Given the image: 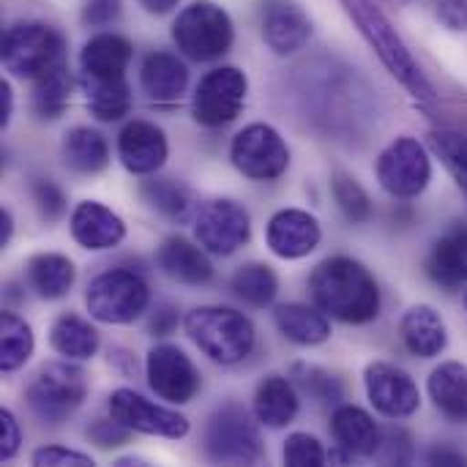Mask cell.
Returning a JSON list of instances; mask_svg holds the SVG:
<instances>
[{
    "label": "cell",
    "mask_w": 467,
    "mask_h": 467,
    "mask_svg": "<svg viewBox=\"0 0 467 467\" xmlns=\"http://www.w3.org/2000/svg\"><path fill=\"white\" fill-rule=\"evenodd\" d=\"M315 304L348 326H364L380 312V290L375 276L350 257H331L309 276Z\"/></svg>",
    "instance_id": "obj_1"
},
{
    "label": "cell",
    "mask_w": 467,
    "mask_h": 467,
    "mask_svg": "<svg viewBox=\"0 0 467 467\" xmlns=\"http://www.w3.org/2000/svg\"><path fill=\"white\" fill-rule=\"evenodd\" d=\"M342 5L350 14V19L358 25L361 36L369 41V47L378 52L383 66L391 71V77H397L410 90V96L416 101L432 104L435 90H432L430 79L424 77L421 66L416 63L413 52L408 49V44L397 33V27L389 22V16L372 0H342Z\"/></svg>",
    "instance_id": "obj_2"
},
{
    "label": "cell",
    "mask_w": 467,
    "mask_h": 467,
    "mask_svg": "<svg viewBox=\"0 0 467 467\" xmlns=\"http://www.w3.org/2000/svg\"><path fill=\"white\" fill-rule=\"evenodd\" d=\"M189 339L216 364H238L254 348V326L246 315L224 306H197L186 315Z\"/></svg>",
    "instance_id": "obj_3"
},
{
    "label": "cell",
    "mask_w": 467,
    "mask_h": 467,
    "mask_svg": "<svg viewBox=\"0 0 467 467\" xmlns=\"http://www.w3.org/2000/svg\"><path fill=\"white\" fill-rule=\"evenodd\" d=\"M172 41L192 60H216L233 47V19L222 5L197 0L178 14Z\"/></svg>",
    "instance_id": "obj_4"
},
{
    "label": "cell",
    "mask_w": 467,
    "mask_h": 467,
    "mask_svg": "<svg viewBox=\"0 0 467 467\" xmlns=\"http://www.w3.org/2000/svg\"><path fill=\"white\" fill-rule=\"evenodd\" d=\"M148 301H150V290L145 279L123 268L96 276L85 293V306L90 317L109 326L134 323L148 309Z\"/></svg>",
    "instance_id": "obj_5"
},
{
    "label": "cell",
    "mask_w": 467,
    "mask_h": 467,
    "mask_svg": "<svg viewBox=\"0 0 467 467\" xmlns=\"http://www.w3.org/2000/svg\"><path fill=\"white\" fill-rule=\"evenodd\" d=\"M3 63L14 77L38 79L44 71L63 63V38L41 22L14 25L3 38Z\"/></svg>",
    "instance_id": "obj_6"
},
{
    "label": "cell",
    "mask_w": 467,
    "mask_h": 467,
    "mask_svg": "<svg viewBox=\"0 0 467 467\" xmlns=\"http://www.w3.org/2000/svg\"><path fill=\"white\" fill-rule=\"evenodd\" d=\"M85 394L88 380L79 367L47 364L27 386V405L41 421L60 424L82 405Z\"/></svg>",
    "instance_id": "obj_7"
},
{
    "label": "cell",
    "mask_w": 467,
    "mask_h": 467,
    "mask_svg": "<svg viewBox=\"0 0 467 467\" xmlns=\"http://www.w3.org/2000/svg\"><path fill=\"white\" fill-rule=\"evenodd\" d=\"M205 451L222 465H254L263 457L257 427L238 405H224L205 430Z\"/></svg>",
    "instance_id": "obj_8"
},
{
    "label": "cell",
    "mask_w": 467,
    "mask_h": 467,
    "mask_svg": "<svg viewBox=\"0 0 467 467\" xmlns=\"http://www.w3.org/2000/svg\"><path fill=\"white\" fill-rule=\"evenodd\" d=\"M380 186L400 200L419 197L432 181V159L413 137H397L378 159Z\"/></svg>",
    "instance_id": "obj_9"
},
{
    "label": "cell",
    "mask_w": 467,
    "mask_h": 467,
    "mask_svg": "<svg viewBox=\"0 0 467 467\" xmlns=\"http://www.w3.org/2000/svg\"><path fill=\"white\" fill-rule=\"evenodd\" d=\"M230 159L238 172L252 181H274L290 167V148L268 123H252L235 134Z\"/></svg>",
    "instance_id": "obj_10"
},
{
    "label": "cell",
    "mask_w": 467,
    "mask_h": 467,
    "mask_svg": "<svg viewBox=\"0 0 467 467\" xmlns=\"http://www.w3.org/2000/svg\"><path fill=\"white\" fill-rule=\"evenodd\" d=\"M246 74L235 66H222L208 71L192 99V115L197 123L202 126H224L233 123L241 109H244V99H246Z\"/></svg>",
    "instance_id": "obj_11"
},
{
    "label": "cell",
    "mask_w": 467,
    "mask_h": 467,
    "mask_svg": "<svg viewBox=\"0 0 467 467\" xmlns=\"http://www.w3.org/2000/svg\"><path fill=\"white\" fill-rule=\"evenodd\" d=\"M194 235L205 252L227 257L249 241L252 222L244 205L233 200H211L194 216Z\"/></svg>",
    "instance_id": "obj_12"
},
{
    "label": "cell",
    "mask_w": 467,
    "mask_h": 467,
    "mask_svg": "<svg viewBox=\"0 0 467 467\" xmlns=\"http://www.w3.org/2000/svg\"><path fill=\"white\" fill-rule=\"evenodd\" d=\"M109 413L112 419H118L120 424H126L131 432H142V435H156V438H186L189 435V421L186 416L156 405L150 400H145L142 394L131 391V389H118L109 397Z\"/></svg>",
    "instance_id": "obj_13"
},
{
    "label": "cell",
    "mask_w": 467,
    "mask_h": 467,
    "mask_svg": "<svg viewBox=\"0 0 467 467\" xmlns=\"http://www.w3.org/2000/svg\"><path fill=\"white\" fill-rule=\"evenodd\" d=\"M364 386H367L369 402L386 419H394V421L408 419L421 405V394H419L416 380L394 364H386V361L369 364L367 375H364Z\"/></svg>",
    "instance_id": "obj_14"
},
{
    "label": "cell",
    "mask_w": 467,
    "mask_h": 467,
    "mask_svg": "<svg viewBox=\"0 0 467 467\" xmlns=\"http://www.w3.org/2000/svg\"><path fill=\"white\" fill-rule=\"evenodd\" d=\"M145 369H148L150 389L172 405L192 402L200 389V375H197L194 364L175 345H156L148 353Z\"/></svg>",
    "instance_id": "obj_15"
},
{
    "label": "cell",
    "mask_w": 467,
    "mask_h": 467,
    "mask_svg": "<svg viewBox=\"0 0 467 467\" xmlns=\"http://www.w3.org/2000/svg\"><path fill=\"white\" fill-rule=\"evenodd\" d=\"M265 238H268V246L276 257L301 260L317 249L323 233H320V224L312 213L298 211V208H285V211L271 216Z\"/></svg>",
    "instance_id": "obj_16"
},
{
    "label": "cell",
    "mask_w": 467,
    "mask_h": 467,
    "mask_svg": "<svg viewBox=\"0 0 467 467\" xmlns=\"http://www.w3.org/2000/svg\"><path fill=\"white\" fill-rule=\"evenodd\" d=\"M118 156L131 175H150L167 161V137L148 120H131L118 137Z\"/></svg>",
    "instance_id": "obj_17"
},
{
    "label": "cell",
    "mask_w": 467,
    "mask_h": 467,
    "mask_svg": "<svg viewBox=\"0 0 467 467\" xmlns=\"http://www.w3.org/2000/svg\"><path fill=\"white\" fill-rule=\"evenodd\" d=\"M71 235L82 249L104 252L126 238V224L112 208L85 200L71 211Z\"/></svg>",
    "instance_id": "obj_18"
},
{
    "label": "cell",
    "mask_w": 467,
    "mask_h": 467,
    "mask_svg": "<svg viewBox=\"0 0 467 467\" xmlns=\"http://www.w3.org/2000/svg\"><path fill=\"white\" fill-rule=\"evenodd\" d=\"M312 36L309 16L290 0H271L263 14V38L276 55L298 52Z\"/></svg>",
    "instance_id": "obj_19"
},
{
    "label": "cell",
    "mask_w": 467,
    "mask_h": 467,
    "mask_svg": "<svg viewBox=\"0 0 467 467\" xmlns=\"http://www.w3.org/2000/svg\"><path fill=\"white\" fill-rule=\"evenodd\" d=\"M156 260H159V268L181 285L200 287V285H208L213 279V265H211L205 249L194 246L192 241H186L181 235L167 238L159 246Z\"/></svg>",
    "instance_id": "obj_20"
},
{
    "label": "cell",
    "mask_w": 467,
    "mask_h": 467,
    "mask_svg": "<svg viewBox=\"0 0 467 467\" xmlns=\"http://www.w3.org/2000/svg\"><path fill=\"white\" fill-rule=\"evenodd\" d=\"M400 334H402L405 348L419 358H435L449 345V334H446V323L441 312L427 304H419L405 312L400 323Z\"/></svg>",
    "instance_id": "obj_21"
},
{
    "label": "cell",
    "mask_w": 467,
    "mask_h": 467,
    "mask_svg": "<svg viewBox=\"0 0 467 467\" xmlns=\"http://www.w3.org/2000/svg\"><path fill=\"white\" fill-rule=\"evenodd\" d=\"M331 430L339 446L358 457H375L383 443V432L375 419L356 405H342L331 419Z\"/></svg>",
    "instance_id": "obj_22"
},
{
    "label": "cell",
    "mask_w": 467,
    "mask_h": 467,
    "mask_svg": "<svg viewBox=\"0 0 467 467\" xmlns=\"http://www.w3.org/2000/svg\"><path fill=\"white\" fill-rule=\"evenodd\" d=\"M140 82H142V90L153 101L170 104V101L181 99V93L186 90L189 71H186V66L175 55H170V52H153L142 63Z\"/></svg>",
    "instance_id": "obj_23"
},
{
    "label": "cell",
    "mask_w": 467,
    "mask_h": 467,
    "mask_svg": "<svg viewBox=\"0 0 467 467\" xmlns=\"http://www.w3.org/2000/svg\"><path fill=\"white\" fill-rule=\"evenodd\" d=\"M430 400L435 408L451 419V421H467V367L460 361H446L430 375Z\"/></svg>",
    "instance_id": "obj_24"
},
{
    "label": "cell",
    "mask_w": 467,
    "mask_h": 467,
    "mask_svg": "<svg viewBox=\"0 0 467 467\" xmlns=\"http://www.w3.org/2000/svg\"><path fill=\"white\" fill-rule=\"evenodd\" d=\"M131 60V41L118 33H99L93 36L82 55V74L88 77H123Z\"/></svg>",
    "instance_id": "obj_25"
},
{
    "label": "cell",
    "mask_w": 467,
    "mask_h": 467,
    "mask_svg": "<svg viewBox=\"0 0 467 467\" xmlns=\"http://www.w3.org/2000/svg\"><path fill=\"white\" fill-rule=\"evenodd\" d=\"M274 320H276V328L290 342L304 345V348L323 345L331 337L328 317L320 306L315 309V306H304V304H285V306H276Z\"/></svg>",
    "instance_id": "obj_26"
},
{
    "label": "cell",
    "mask_w": 467,
    "mask_h": 467,
    "mask_svg": "<svg viewBox=\"0 0 467 467\" xmlns=\"http://www.w3.org/2000/svg\"><path fill=\"white\" fill-rule=\"evenodd\" d=\"M254 416L263 427L282 430L298 416V394L290 380L271 375L257 386L254 394Z\"/></svg>",
    "instance_id": "obj_27"
},
{
    "label": "cell",
    "mask_w": 467,
    "mask_h": 467,
    "mask_svg": "<svg viewBox=\"0 0 467 467\" xmlns=\"http://www.w3.org/2000/svg\"><path fill=\"white\" fill-rule=\"evenodd\" d=\"M82 88L90 115L99 120H120L131 109V90L126 77H88L82 74Z\"/></svg>",
    "instance_id": "obj_28"
},
{
    "label": "cell",
    "mask_w": 467,
    "mask_h": 467,
    "mask_svg": "<svg viewBox=\"0 0 467 467\" xmlns=\"http://www.w3.org/2000/svg\"><path fill=\"white\" fill-rule=\"evenodd\" d=\"M63 159L74 172L93 175L107 167L109 148H107V140L96 129L77 126V129L66 131V137H63Z\"/></svg>",
    "instance_id": "obj_29"
},
{
    "label": "cell",
    "mask_w": 467,
    "mask_h": 467,
    "mask_svg": "<svg viewBox=\"0 0 467 467\" xmlns=\"http://www.w3.org/2000/svg\"><path fill=\"white\" fill-rule=\"evenodd\" d=\"M49 342H52L55 353L66 356L68 361H85V358L96 356V350H99V331L79 315L66 312L52 323Z\"/></svg>",
    "instance_id": "obj_30"
},
{
    "label": "cell",
    "mask_w": 467,
    "mask_h": 467,
    "mask_svg": "<svg viewBox=\"0 0 467 467\" xmlns=\"http://www.w3.org/2000/svg\"><path fill=\"white\" fill-rule=\"evenodd\" d=\"M27 279L41 298L55 301V298H63L74 287L77 271L68 257L47 252V254H36L27 263Z\"/></svg>",
    "instance_id": "obj_31"
},
{
    "label": "cell",
    "mask_w": 467,
    "mask_h": 467,
    "mask_svg": "<svg viewBox=\"0 0 467 467\" xmlns=\"http://www.w3.org/2000/svg\"><path fill=\"white\" fill-rule=\"evenodd\" d=\"M430 276L443 287H460L467 282V230L451 233L435 244L427 260Z\"/></svg>",
    "instance_id": "obj_32"
},
{
    "label": "cell",
    "mask_w": 467,
    "mask_h": 467,
    "mask_svg": "<svg viewBox=\"0 0 467 467\" xmlns=\"http://www.w3.org/2000/svg\"><path fill=\"white\" fill-rule=\"evenodd\" d=\"M71 93V77L66 71V63L52 66L38 79H33V109L41 118H57L63 115Z\"/></svg>",
    "instance_id": "obj_33"
},
{
    "label": "cell",
    "mask_w": 467,
    "mask_h": 467,
    "mask_svg": "<svg viewBox=\"0 0 467 467\" xmlns=\"http://www.w3.org/2000/svg\"><path fill=\"white\" fill-rule=\"evenodd\" d=\"M33 353V331L30 326L11 315H0V369L3 372H16Z\"/></svg>",
    "instance_id": "obj_34"
},
{
    "label": "cell",
    "mask_w": 467,
    "mask_h": 467,
    "mask_svg": "<svg viewBox=\"0 0 467 467\" xmlns=\"http://www.w3.org/2000/svg\"><path fill=\"white\" fill-rule=\"evenodd\" d=\"M233 290L235 296L249 304V306H268L276 293H279V282L274 276V271L263 263H249V265H241L233 276Z\"/></svg>",
    "instance_id": "obj_35"
},
{
    "label": "cell",
    "mask_w": 467,
    "mask_h": 467,
    "mask_svg": "<svg viewBox=\"0 0 467 467\" xmlns=\"http://www.w3.org/2000/svg\"><path fill=\"white\" fill-rule=\"evenodd\" d=\"M142 197L159 208L161 213H167L170 219H186L189 216V208H192V200H189V192L170 181V178H153V181H145L142 183Z\"/></svg>",
    "instance_id": "obj_36"
},
{
    "label": "cell",
    "mask_w": 467,
    "mask_h": 467,
    "mask_svg": "<svg viewBox=\"0 0 467 467\" xmlns=\"http://www.w3.org/2000/svg\"><path fill=\"white\" fill-rule=\"evenodd\" d=\"M430 148L441 156L446 170L454 175L457 186L467 194V134L460 131H432Z\"/></svg>",
    "instance_id": "obj_37"
},
{
    "label": "cell",
    "mask_w": 467,
    "mask_h": 467,
    "mask_svg": "<svg viewBox=\"0 0 467 467\" xmlns=\"http://www.w3.org/2000/svg\"><path fill=\"white\" fill-rule=\"evenodd\" d=\"M334 200L339 205V211L350 219V222H367L372 216V202H369V194L364 192V186L345 175V172H337L334 175Z\"/></svg>",
    "instance_id": "obj_38"
},
{
    "label": "cell",
    "mask_w": 467,
    "mask_h": 467,
    "mask_svg": "<svg viewBox=\"0 0 467 467\" xmlns=\"http://www.w3.org/2000/svg\"><path fill=\"white\" fill-rule=\"evenodd\" d=\"M285 465L290 467H323L326 465V451L317 438L306 432H296L285 443Z\"/></svg>",
    "instance_id": "obj_39"
},
{
    "label": "cell",
    "mask_w": 467,
    "mask_h": 467,
    "mask_svg": "<svg viewBox=\"0 0 467 467\" xmlns=\"http://www.w3.org/2000/svg\"><path fill=\"white\" fill-rule=\"evenodd\" d=\"M301 372H304V378H301V386L315 397V400H320V402H339L342 400V386L331 378V375H326V372H320V369H306V367H298Z\"/></svg>",
    "instance_id": "obj_40"
},
{
    "label": "cell",
    "mask_w": 467,
    "mask_h": 467,
    "mask_svg": "<svg viewBox=\"0 0 467 467\" xmlns=\"http://www.w3.org/2000/svg\"><path fill=\"white\" fill-rule=\"evenodd\" d=\"M33 200L44 219H57L66 211V197L52 181H44V178L33 181Z\"/></svg>",
    "instance_id": "obj_41"
},
{
    "label": "cell",
    "mask_w": 467,
    "mask_h": 467,
    "mask_svg": "<svg viewBox=\"0 0 467 467\" xmlns=\"http://www.w3.org/2000/svg\"><path fill=\"white\" fill-rule=\"evenodd\" d=\"M129 427L120 424L118 419H99L88 427V438L99 446V449H115L123 446L129 441Z\"/></svg>",
    "instance_id": "obj_42"
},
{
    "label": "cell",
    "mask_w": 467,
    "mask_h": 467,
    "mask_svg": "<svg viewBox=\"0 0 467 467\" xmlns=\"http://www.w3.org/2000/svg\"><path fill=\"white\" fill-rule=\"evenodd\" d=\"M33 465L38 467H90L93 460L88 454H79V451H71V449H63V446H47V449H38L33 454Z\"/></svg>",
    "instance_id": "obj_43"
},
{
    "label": "cell",
    "mask_w": 467,
    "mask_h": 467,
    "mask_svg": "<svg viewBox=\"0 0 467 467\" xmlns=\"http://www.w3.org/2000/svg\"><path fill=\"white\" fill-rule=\"evenodd\" d=\"M22 432L16 419L8 410H0V460H11L19 451Z\"/></svg>",
    "instance_id": "obj_44"
},
{
    "label": "cell",
    "mask_w": 467,
    "mask_h": 467,
    "mask_svg": "<svg viewBox=\"0 0 467 467\" xmlns=\"http://www.w3.org/2000/svg\"><path fill=\"white\" fill-rule=\"evenodd\" d=\"M438 19L451 30H467V0H438Z\"/></svg>",
    "instance_id": "obj_45"
},
{
    "label": "cell",
    "mask_w": 467,
    "mask_h": 467,
    "mask_svg": "<svg viewBox=\"0 0 467 467\" xmlns=\"http://www.w3.org/2000/svg\"><path fill=\"white\" fill-rule=\"evenodd\" d=\"M120 14V0H88L85 5V22L90 25H109Z\"/></svg>",
    "instance_id": "obj_46"
},
{
    "label": "cell",
    "mask_w": 467,
    "mask_h": 467,
    "mask_svg": "<svg viewBox=\"0 0 467 467\" xmlns=\"http://www.w3.org/2000/svg\"><path fill=\"white\" fill-rule=\"evenodd\" d=\"M178 326V315H175V309L172 306H161L153 317H150V331L156 334V337H167V334H172V328Z\"/></svg>",
    "instance_id": "obj_47"
},
{
    "label": "cell",
    "mask_w": 467,
    "mask_h": 467,
    "mask_svg": "<svg viewBox=\"0 0 467 467\" xmlns=\"http://www.w3.org/2000/svg\"><path fill=\"white\" fill-rule=\"evenodd\" d=\"M11 109H14V93H11V85L3 79L0 82V126H8Z\"/></svg>",
    "instance_id": "obj_48"
},
{
    "label": "cell",
    "mask_w": 467,
    "mask_h": 467,
    "mask_svg": "<svg viewBox=\"0 0 467 467\" xmlns=\"http://www.w3.org/2000/svg\"><path fill=\"white\" fill-rule=\"evenodd\" d=\"M430 462L432 465H467V460L462 454H457V451H446V449H438V451H432L430 454Z\"/></svg>",
    "instance_id": "obj_49"
},
{
    "label": "cell",
    "mask_w": 467,
    "mask_h": 467,
    "mask_svg": "<svg viewBox=\"0 0 467 467\" xmlns=\"http://www.w3.org/2000/svg\"><path fill=\"white\" fill-rule=\"evenodd\" d=\"M140 3L150 14H167V11H172L178 5V0H140Z\"/></svg>",
    "instance_id": "obj_50"
},
{
    "label": "cell",
    "mask_w": 467,
    "mask_h": 467,
    "mask_svg": "<svg viewBox=\"0 0 467 467\" xmlns=\"http://www.w3.org/2000/svg\"><path fill=\"white\" fill-rule=\"evenodd\" d=\"M11 233H14V222H11V213L3 208L0 211V246H5L11 241Z\"/></svg>",
    "instance_id": "obj_51"
},
{
    "label": "cell",
    "mask_w": 467,
    "mask_h": 467,
    "mask_svg": "<svg viewBox=\"0 0 467 467\" xmlns=\"http://www.w3.org/2000/svg\"><path fill=\"white\" fill-rule=\"evenodd\" d=\"M394 3H408V0H394Z\"/></svg>",
    "instance_id": "obj_52"
},
{
    "label": "cell",
    "mask_w": 467,
    "mask_h": 467,
    "mask_svg": "<svg viewBox=\"0 0 467 467\" xmlns=\"http://www.w3.org/2000/svg\"><path fill=\"white\" fill-rule=\"evenodd\" d=\"M465 306H467V298H465Z\"/></svg>",
    "instance_id": "obj_53"
}]
</instances>
